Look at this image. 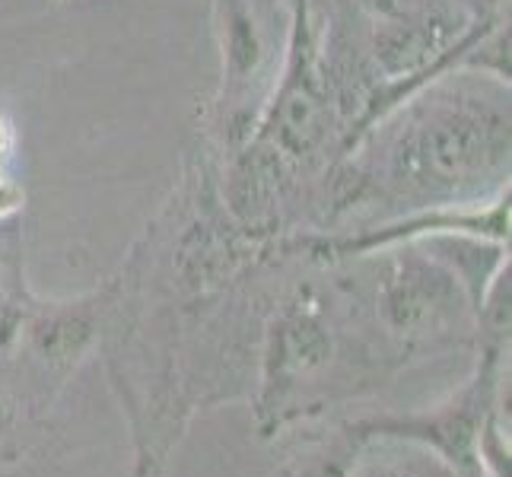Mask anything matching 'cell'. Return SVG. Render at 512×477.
Listing matches in <instances>:
<instances>
[{
	"label": "cell",
	"mask_w": 512,
	"mask_h": 477,
	"mask_svg": "<svg viewBox=\"0 0 512 477\" xmlns=\"http://www.w3.org/2000/svg\"><path fill=\"white\" fill-rule=\"evenodd\" d=\"M303 45H306V32H303ZM271 125H274V144H280L290 156L312 153L325 134V105L312 83V67L309 58L303 55V48L293 55V74L284 80L280 99H274Z\"/></svg>",
	"instance_id": "cell-2"
},
{
	"label": "cell",
	"mask_w": 512,
	"mask_h": 477,
	"mask_svg": "<svg viewBox=\"0 0 512 477\" xmlns=\"http://www.w3.org/2000/svg\"><path fill=\"white\" fill-rule=\"evenodd\" d=\"M220 10V48L223 83L229 90L249 83L264 61V32L249 0H217Z\"/></svg>",
	"instance_id": "cell-4"
},
{
	"label": "cell",
	"mask_w": 512,
	"mask_h": 477,
	"mask_svg": "<svg viewBox=\"0 0 512 477\" xmlns=\"http://www.w3.org/2000/svg\"><path fill=\"white\" fill-rule=\"evenodd\" d=\"M16 150V131L13 121L7 115H0V220H7L10 214L23 207V188L13 182L10 163Z\"/></svg>",
	"instance_id": "cell-5"
},
{
	"label": "cell",
	"mask_w": 512,
	"mask_h": 477,
	"mask_svg": "<svg viewBox=\"0 0 512 477\" xmlns=\"http://www.w3.org/2000/svg\"><path fill=\"white\" fill-rule=\"evenodd\" d=\"M449 277L423 261H398L395 277L385 284V315L395 328H420L449 309Z\"/></svg>",
	"instance_id": "cell-3"
},
{
	"label": "cell",
	"mask_w": 512,
	"mask_h": 477,
	"mask_svg": "<svg viewBox=\"0 0 512 477\" xmlns=\"http://www.w3.org/2000/svg\"><path fill=\"white\" fill-rule=\"evenodd\" d=\"M509 172V109L478 96H433L388 144V175L408 191L455 194Z\"/></svg>",
	"instance_id": "cell-1"
}]
</instances>
